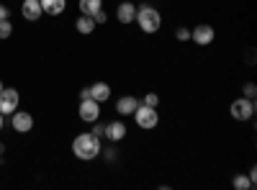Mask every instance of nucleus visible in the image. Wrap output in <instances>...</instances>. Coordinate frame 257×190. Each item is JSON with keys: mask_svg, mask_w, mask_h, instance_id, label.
<instances>
[{"mask_svg": "<svg viewBox=\"0 0 257 190\" xmlns=\"http://www.w3.org/2000/svg\"><path fill=\"white\" fill-rule=\"evenodd\" d=\"M100 149H103V144H100V136H95L93 131H85V134H77L72 139V154L82 162H93L100 157Z\"/></svg>", "mask_w": 257, "mask_h": 190, "instance_id": "f257e3e1", "label": "nucleus"}, {"mask_svg": "<svg viewBox=\"0 0 257 190\" xmlns=\"http://www.w3.org/2000/svg\"><path fill=\"white\" fill-rule=\"evenodd\" d=\"M134 24L142 29V34L147 36H152L162 29V13L155 8V6H149V3H142L137 6V16H134Z\"/></svg>", "mask_w": 257, "mask_h": 190, "instance_id": "f03ea898", "label": "nucleus"}, {"mask_svg": "<svg viewBox=\"0 0 257 190\" xmlns=\"http://www.w3.org/2000/svg\"><path fill=\"white\" fill-rule=\"evenodd\" d=\"M132 116H134L137 126H139V129H144V131H152V129H157V126H160V111L152 108V105L139 103V108Z\"/></svg>", "mask_w": 257, "mask_h": 190, "instance_id": "7ed1b4c3", "label": "nucleus"}, {"mask_svg": "<svg viewBox=\"0 0 257 190\" xmlns=\"http://www.w3.org/2000/svg\"><path fill=\"white\" fill-rule=\"evenodd\" d=\"M229 113H231L234 121H239V123L252 121V116H254V100H249V98H244V95L237 98V100H231Z\"/></svg>", "mask_w": 257, "mask_h": 190, "instance_id": "20e7f679", "label": "nucleus"}, {"mask_svg": "<svg viewBox=\"0 0 257 190\" xmlns=\"http://www.w3.org/2000/svg\"><path fill=\"white\" fill-rule=\"evenodd\" d=\"M100 113H103V111H100V103L93 100V98H85V100L77 103V116H80V121H85V123L98 121Z\"/></svg>", "mask_w": 257, "mask_h": 190, "instance_id": "39448f33", "label": "nucleus"}, {"mask_svg": "<svg viewBox=\"0 0 257 190\" xmlns=\"http://www.w3.org/2000/svg\"><path fill=\"white\" fill-rule=\"evenodd\" d=\"M213 39H216V31H213L211 24H198L190 29V41L196 47H208V44H213Z\"/></svg>", "mask_w": 257, "mask_h": 190, "instance_id": "423d86ee", "label": "nucleus"}, {"mask_svg": "<svg viewBox=\"0 0 257 190\" xmlns=\"http://www.w3.org/2000/svg\"><path fill=\"white\" fill-rule=\"evenodd\" d=\"M18 105H21V95L16 88H3L0 90V113L3 116H11L18 111Z\"/></svg>", "mask_w": 257, "mask_h": 190, "instance_id": "0eeeda50", "label": "nucleus"}, {"mask_svg": "<svg viewBox=\"0 0 257 190\" xmlns=\"http://www.w3.org/2000/svg\"><path fill=\"white\" fill-rule=\"evenodd\" d=\"M11 126L16 134H29L34 129V116L29 111H16V113H11Z\"/></svg>", "mask_w": 257, "mask_h": 190, "instance_id": "6e6552de", "label": "nucleus"}, {"mask_svg": "<svg viewBox=\"0 0 257 190\" xmlns=\"http://www.w3.org/2000/svg\"><path fill=\"white\" fill-rule=\"evenodd\" d=\"M134 16H137V3H132V0H121L116 6V21L121 26H132Z\"/></svg>", "mask_w": 257, "mask_h": 190, "instance_id": "1a4fd4ad", "label": "nucleus"}, {"mask_svg": "<svg viewBox=\"0 0 257 190\" xmlns=\"http://www.w3.org/2000/svg\"><path fill=\"white\" fill-rule=\"evenodd\" d=\"M126 134H128V129H126V123L123 121H111V123H105V139H108L111 144H118V141H123L126 139Z\"/></svg>", "mask_w": 257, "mask_h": 190, "instance_id": "9d476101", "label": "nucleus"}, {"mask_svg": "<svg viewBox=\"0 0 257 190\" xmlns=\"http://www.w3.org/2000/svg\"><path fill=\"white\" fill-rule=\"evenodd\" d=\"M139 108V98H134V95H121L118 100H116V113L123 118V116H132L134 111Z\"/></svg>", "mask_w": 257, "mask_h": 190, "instance_id": "9b49d317", "label": "nucleus"}, {"mask_svg": "<svg viewBox=\"0 0 257 190\" xmlns=\"http://www.w3.org/2000/svg\"><path fill=\"white\" fill-rule=\"evenodd\" d=\"M21 16L34 24V21H39L41 16H44V11H41L39 0H24V3H21Z\"/></svg>", "mask_w": 257, "mask_h": 190, "instance_id": "f8f14e48", "label": "nucleus"}, {"mask_svg": "<svg viewBox=\"0 0 257 190\" xmlns=\"http://www.w3.org/2000/svg\"><path fill=\"white\" fill-rule=\"evenodd\" d=\"M90 98L103 105L105 100H111V85H108V82H103V80L93 82V85H90Z\"/></svg>", "mask_w": 257, "mask_h": 190, "instance_id": "ddd939ff", "label": "nucleus"}, {"mask_svg": "<svg viewBox=\"0 0 257 190\" xmlns=\"http://www.w3.org/2000/svg\"><path fill=\"white\" fill-rule=\"evenodd\" d=\"M44 16H62L67 11V0H39Z\"/></svg>", "mask_w": 257, "mask_h": 190, "instance_id": "4468645a", "label": "nucleus"}, {"mask_svg": "<svg viewBox=\"0 0 257 190\" xmlns=\"http://www.w3.org/2000/svg\"><path fill=\"white\" fill-rule=\"evenodd\" d=\"M75 29H77V34H80V36H90L98 26H95V21H93L90 16H82V13H80V18L75 21Z\"/></svg>", "mask_w": 257, "mask_h": 190, "instance_id": "2eb2a0df", "label": "nucleus"}, {"mask_svg": "<svg viewBox=\"0 0 257 190\" xmlns=\"http://www.w3.org/2000/svg\"><path fill=\"white\" fill-rule=\"evenodd\" d=\"M77 8H80L82 16H90L93 18L103 8V0H77Z\"/></svg>", "mask_w": 257, "mask_h": 190, "instance_id": "dca6fc26", "label": "nucleus"}, {"mask_svg": "<svg viewBox=\"0 0 257 190\" xmlns=\"http://www.w3.org/2000/svg\"><path fill=\"white\" fill-rule=\"evenodd\" d=\"M231 187H234V190H254V185H252L249 175H244V172L234 175V180H231Z\"/></svg>", "mask_w": 257, "mask_h": 190, "instance_id": "f3484780", "label": "nucleus"}, {"mask_svg": "<svg viewBox=\"0 0 257 190\" xmlns=\"http://www.w3.org/2000/svg\"><path fill=\"white\" fill-rule=\"evenodd\" d=\"M13 36V24L6 18V21H0V41H6V39H11Z\"/></svg>", "mask_w": 257, "mask_h": 190, "instance_id": "a211bd4d", "label": "nucleus"}, {"mask_svg": "<svg viewBox=\"0 0 257 190\" xmlns=\"http://www.w3.org/2000/svg\"><path fill=\"white\" fill-rule=\"evenodd\" d=\"M139 103H144V105H152V108H160V95H157V93H147Z\"/></svg>", "mask_w": 257, "mask_h": 190, "instance_id": "6ab92c4d", "label": "nucleus"}, {"mask_svg": "<svg viewBox=\"0 0 257 190\" xmlns=\"http://www.w3.org/2000/svg\"><path fill=\"white\" fill-rule=\"evenodd\" d=\"M242 95L254 100V95H257V85H254V82H244V85H242Z\"/></svg>", "mask_w": 257, "mask_h": 190, "instance_id": "aec40b11", "label": "nucleus"}, {"mask_svg": "<svg viewBox=\"0 0 257 190\" xmlns=\"http://www.w3.org/2000/svg\"><path fill=\"white\" fill-rule=\"evenodd\" d=\"M100 157H103L105 162H116V157H118L116 146H108V149H100Z\"/></svg>", "mask_w": 257, "mask_h": 190, "instance_id": "412c9836", "label": "nucleus"}, {"mask_svg": "<svg viewBox=\"0 0 257 190\" xmlns=\"http://www.w3.org/2000/svg\"><path fill=\"white\" fill-rule=\"evenodd\" d=\"M175 39L178 41H190V29L188 26H178L175 29Z\"/></svg>", "mask_w": 257, "mask_h": 190, "instance_id": "4be33fe9", "label": "nucleus"}, {"mask_svg": "<svg viewBox=\"0 0 257 190\" xmlns=\"http://www.w3.org/2000/svg\"><path fill=\"white\" fill-rule=\"evenodd\" d=\"M90 131H93L95 136H100V139H103V134H105V123H103L100 118H98V121H93V129H90Z\"/></svg>", "mask_w": 257, "mask_h": 190, "instance_id": "5701e85b", "label": "nucleus"}, {"mask_svg": "<svg viewBox=\"0 0 257 190\" xmlns=\"http://www.w3.org/2000/svg\"><path fill=\"white\" fill-rule=\"evenodd\" d=\"M93 21H95V26H103V24H105V21H108V13H105V11L100 8V11H98V13L93 16Z\"/></svg>", "mask_w": 257, "mask_h": 190, "instance_id": "b1692460", "label": "nucleus"}, {"mask_svg": "<svg viewBox=\"0 0 257 190\" xmlns=\"http://www.w3.org/2000/svg\"><path fill=\"white\" fill-rule=\"evenodd\" d=\"M8 16H11V11H8V8H6L3 3H0V21H6Z\"/></svg>", "mask_w": 257, "mask_h": 190, "instance_id": "393cba45", "label": "nucleus"}, {"mask_svg": "<svg viewBox=\"0 0 257 190\" xmlns=\"http://www.w3.org/2000/svg\"><path fill=\"white\" fill-rule=\"evenodd\" d=\"M247 175H249L252 185H257V170H254V167H249V172H247Z\"/></svg>", "mask_w": 257, "mask_h": 190, "instance_id": "a878e982", "label": "nucleus"}, {"mask_svg": "<svg viewBox=\"0 0 257 190\" xmlns=\"http://www.w3.org/2000/svg\"><path fill=\"white\" fill-rule=\"evenodd\" d=\"M85 98H90V88H82L80 90V100H85Z\"/></svg>", "mask_w": 257, "mask_h": 190, "instance_id": "bb28decb", "label": "nucleus"}, {"mask_svg": "<svg viewBox=\"0 0 257 190\" xmlns=\"http://www.w3.org/2000/svg\"><path fill=\"white\" fill-rule=\"evenodd\" d=\"M247 62H249V65H254V49H247Z\"/></svg>", "mask_w": 257, "mask_h": 190, "instance_id": "cd10ccee", "label": "nucleus"}, {"mask_svg": "<svg viewBox=\"0 0 257 190\" xmlns=\"http://www.w3.org/2000/svg\"><path fill=\"white\" fill-rule=\"evenodd\" d=\"M3 126H6V116L0 113V131H3Z\"/></svg>", "mask_w": 257, "mask_h": 190, "instance_id": "c85d7f7f", "label": "nucleus"}, {"mask_svg": "<svg viewBox=\"0 0 257 190\" xmlns=\"http://www.w3.org/2000/svg\"><path fill=\"white\" fill-rule=\"evenodd\" d=\"M6 152V144H0V154H3Z\"/></svg>", "mask_w": 257, "mask_h": 190, "instance_id": "c756f323", "label": "nucleus"}, {"mask_svg": "<svg viewBox=\"0 0 257 190\" xmlns=\"http://www.w3.org/2000/svg\"><path fill=\"white\" fill-rule=\"evenodd\" d=\"M3 88H6V85H3V80H0V90H3Z\"/></svg>", "mask_w": 257, "mask_h": 190, "instance_id": "7c9ffc66", "label": "nucleus"}]
</instances>
